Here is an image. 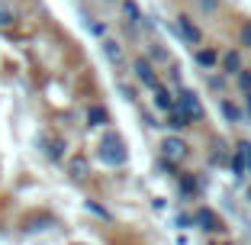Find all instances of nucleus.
Listing matches in <instances>:
<instances>
[{"label":"nucleus","instance_id":"aec40b11","mask_svg":"<svg viewBox=\"0 0 251 245\" xmlns=\"http://www.w3.org/2000/svg\"><path fill=\"white\" fill-rule=\"evenodd\" d=\"M238 39H242L245 49H251V20H245V23H242V29H238Z\"/></svg>","mask_w":251,"mask_h":245},{"label":"nucleus","instance_id":"f03ea898","mask_svg":"<svg viewBox=\"0 0 251 245\" xmlns=\"http://www.w3.org/2000/svg\"><path fill=\"white\" fill-rule=\"evenodd\" d=\"M174 107H177V110L184 113L190 123H200V119H203V104H200V97L193 94L190 87L177 90V97H174Z\"/></svg>","mask_w":251,"mask_h":245},{"label":"nucleus","instance_id":"f257e3e1","mask_svg":"<svg viewBox=\"0 0 251 245\" xmlns=\"http://www.w3.org/2000/svg\"><path fill=\"white\" fill-rule=\"evenodd\" d=\"M100 162L103 164H110V168H116V164H126V158H129V149H126V142H123V136H116V133H110V136H103V142H100Z\"/></svg>","mask_w":251,"mask_h":245},{"label":"nucleus","instance_id":"ddd939ff","mask_svg":"<svg viewBox=\"0 0 251 245\" xmlns=\"http://www.w3.org/2000/svg\"><path fill=\"white\" fill-rule=\"evenodd\" d=\"M219 110H222V116L229 119V123H242V116H245V113L238 110L232 100H219Z\"/></svg>","mask_w":251,"mask_h":245},{"label":"nucleus","instance_id":"b1692460","mask_svg":"<svg viewBox=\"0 0 251 245\" xmlns=\"http://www.w3.org/2000/svg\"><path fill=\"white\" fill-rule=\"evenodd\" d=\"M200 3H203L206 10H216V0H200Z\"/></svg>","mask_w":251,"mask_h":245},{"label":"nucleus","instance_id":"1a4fd4ad","mask_svg":"<svg viewBox=\"0 0 251 245\" xmlns=\"http://www.w3.org/2000/svg\"><path fill=\"white\" fill-rule=\"evenodd\" d=\"M164 126H171L174 133H180V129H187V126H190V119H187L184 113L177 110V107H171V110H168V119H164Z\"/></svg>","mask_w":251,"mask_h":245},{"label":"nucleus","instance_id":"0eeeda50","mask_svg":"<svg viewBox=\"0 0 251 245\" xmlns=\"http://www.w3.org/2000/svg\"><path fill=\"white\" fill-rule=\"evenodd\" d=\"M193 219H197V226H200L203 232H219V229H222V219H219V216H216L209 207H200Z\"/></svg>","mask_w":251,"mask_h":245},{"label":"nucleus","instance_id":"39448f33","mask_svg":"<svg viewBox=\"0 0 251 245\" xmlns=\"http://www.w3.org/2000/svg\"><path fill=\"white\" fill-rule=\"evenodd\" d=\"M222 71V75H229V78H235L238 71L245 68V58H242V52L238 49H229V52H222L219 55V65H216Z\"/></svg>","mask_w":251,"mask_h":245},{"label":"nucleus","instance_id":"9d476101","mask_svg":"<svg viewBox=\"0 0 251 245\" xmlns=\"http://www.w3.org/2000/svg\"><path fill=\"white\" fill-rule=\"evenodd\" d=\"M151 90H155V107L168 113L171 107H174V94H171L168 87H161V84H158V87H151Z\"/></svg>","mask_w":251,"mask_h":245},{"label":"nucleus","instance_id":"f3484780","mask_svg":"<svg viewBox=\"0 0 251 245\" xmlns=\"http://www.w3.org/2000/svg\"><path fill=\"white\" fill-rule=\"evenodd\" d=\"M238 164H242L245 171H251V142H242V145H238Z\"/></svg>","mask_w":251,"mask_h":245},{"label":"nucleus","instance_id":"6e6552de","mask_svg":"<svg viewBox=\"0 0 251 245\" xmlns=\"http://www.w3.org/2000/svg\"><path fill=\"white\" fill-rule=\"evenodd\" d=\"M193 58H197L200 68H216L219 65V52H216V49H206V45H197V55H193Z\"/></svg>","mask_w":251,"mask_h":245},{"label":"nucleus","instance_id":"5701e85b","mask_svg":"<svg viewBox=\"0 0 251 245\" xmlns=\"http://www.w3.org/2000/svg\"><path fill=\"white\" fill-rule=\"evenodd\" d=\"M245 113H248V116H251V90H248V94H245Z\"/></svg>","mask_w":251,"mask_h":245},{"label":"nucleus","instance_id":"dca6fc26","mask_svg":"<svg viewBox=\"0 0 251 245\" xmlns=\"http://www.w3.org/2000/svg\"><path fill=\"white\" fill-rule=\"evenodd\" d=\"M103 52H106V58H110L113 65L123 61V49H119V42H113V39H106V42H103Z\"/></svg>","mask_w":251,"mask_h":245},{"label":"nucleus","instance_id":"2eb2a0df","mask_svg":"<svg viewBox=\"0 0 251 245\" xmlns=\"http://www.w3.org/2000/svg\"><path fill=\"white\" fill-rule=\"evenodd\" d=\"M42 145H45V155L52 158V162L61 158V149H65V142H61V139H42Z\"/></svg>","mask_w":251,"mask_h":245},{"label":"nucleus","instance_id":"423d86ee","mask_svg":"<svg viewBox=\"0 0 251 245\" xmlns=\"http://www.w3.org/2000/svg\"><path fill=\"white\" fill-rule=\"evenodd\" d=\"M177 29H180V36L190 42V49L203 45V32H200V26L190 20V13H180V16H177Z\"/></svg>","mask_w":251,"mask_h":245},{"label":"nucleus","instance_id":"6ab92c4d","mask_svg":"<svg viewBox=\"0 0 251 245\" xmlns=\"http://www.w3.org/2000/svg\"><path fill=\"white\" fill-rule=\"evenodd\" d=\"M235 81H238V87L248 94V90H251V71H248V68H242V71L235 75Z\"/></svg>","mask_w":251,"mask_h":245},{"label":"nucleus","instance_id":"9b49d317","mask_svg":"<svg viewBox=\"0 0 251 245\" xmlns=\"http://www.w3.org/2000/svg\"><path fill=\"white\" fill-rule=\"evenodd\" d=\"M87 123H90V126H106V123H110V113H106V107L94 104V107L87 110Z\"/></svg>","mask_w":251,"mask_h":245},{"label":"nucleus","instance_id":"4be33fe9","mask_svg":"<svg viewBox=\"0 0 251 245\" xmlns=\"http://www.w3.org/2000/svg\"><path fill=\"white\" fill-rule=\"evenodd\" d=\"M123 97H126V100H135V90L129 87V84H123Z\"/></svg>","mask_w":251,"mask_h":245},{"label":"nucleus","instance_id":"7ed1b4c3","mask_svg":"<svg viewBox=\"0 0 251 245\" xmlns=\"http://www.w3.org/2000/svg\"><path fill=\"white\" fill-rule=\"evenodd\" d=\"M161 155H164V162H171V164H180L187 155H190V145H187L180 136H168V139L161 142Z\"/></svg>","mask_w":251,"mask_h":245},{"label":"nucleus","instance_id":"412c9836","mask_svg":"<svg viewBox=\"0 0 251 245\" xmlns=\"http://www.w3.org/2000/svg\"><path fill=\"white\" fill-rule=\"evenodd\" d=\"M151 58H155V61H168V58H171V55H168V52H164V49H151Z\"/></svg>","mask_w":251,"mask_h":245},{"label":"nucleus","instance_id":"f8f14e48","mask_svg":"<svg viewBox=\"0 0 251 245\" xmlns=\"http://www.w3.org/2000/svg\"><path fill=\"white\" fill-rule=\"evenodd\" d=\"M123 16H126V23H142V7L135 3V0H123Z\"/></svg>","mask_w":251,"mask_h":245},{"label":"nucleus","instance_id":"4468645a","mask_svg":"<svg viewBox=\"0 0 251 245\" xmlns=\"http://www.w3.org/2000/svg\"><path fill=\"white\" fill-rule=\"evenodd\" d=\"M68 171H71V178H74V181H84V178H87V158H81V155L71 158Z\"/></svg>","mask_w":251,"mask_h":245},{"label":"nucleus","instance_id":"a211bd4d","mask_svg":"<svg viewBox=\"0 0 251 245\" xmlns=\"http://www.w3.org/2000/svg\"><path fill=\"white\" fill-rule=\"evenodd\" d=\"M13 23H16V10L0 3V26H13Z\"/></svg>","mask_w":251,"mask_h":245},{"label":"nucleus","instance_id":"20e7f679","mask_svg":"<svg viewBox=\"0 0 251 245\" xmlns=\"http://www.w3.org/2000/svg\"><path fill=\"white\" fill-rule=\"evenodd\" d=\"M132 71H135V81L145 84L148 90L161 84V81H158V75H155V65H151L148 58H135V61H132Z\"/></svg>","mask_w":251,"mask_h":245}]
</instances>
